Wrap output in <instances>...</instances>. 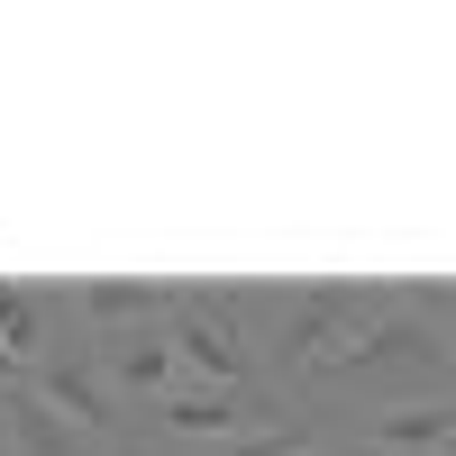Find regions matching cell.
<instances>
[{
    "label": "cell",
    "instance_id": "cell-1",
    "mask_svg": "<svg viewBox=\"0 0 456 456\" xmlns=\"http://www.w3.org/2000/svg\"><path fill=\"white\" fill-rule=\"evenodd\" d=\"M402 311V283H247V347H256V384L292 402L311 374L365 338L374 320Z\"/></svg>",
    "mask_w": 456,
    "mask_h": 456
},
{
    "label": "cell",
    "instance_id": "cell-2",
    "mask_svg": "<svg viewBox=\"0 0 456 456\" xmlns=\"http://www.w3.org/2000/svg\"><path fill=\"white\" fill-rule=\"evenodd\" d=\"M165 338H174V365H192L201 384H256V347H247V283H183Z\"/></svg>",
    "mask_w": 456,
    "mask_h": 456
},
{
    "label": "cell",
    "instance_id": "cell-3",
    "mask_svg": "<svg viewBox=\"0 0 456 456\" xmlns=\"http://www.w3.org/2000/svg\"><path fill=\"white\" fill-rule=\"evenodd\" d=\"M19 384L37 393V402H55L83 438H110V429H128L119 420V393H110V374H101V338H83V329H64L46 356H37Z\"/></svg>",
    "mask_w": 456,
    "mask_h": 456
},
{
    "label": "cell",
    "instance_id": "cell-4",
    "mask_svg": "<svg viewBox=\"0 0 456 456\" xmlns=\"http://www.w3.org/2000/svg\"><path fill=\"white\" fill-rule=\"evenodd\" d=\"M329 438H347L365 456H456V393L447 402H365L347 420H329Z\"/></svg>",
    "mask_w": 456,
    "mask_h": 456
},
{
    "label": "cell",
    "instance_id": "cell-5",
    "mask_svg": "<svg viewBox=\"0 0 456 456\" xmlns=\"http://www.w3.org/2000/svg\"><path fill=\"white\" fill-rule=\"evenodd\" d=\"M292 402H274L265 384H201V393H165L156 402V429L165 438H210V447H228V438H247V429H265V420H283Z\"/></svg>",
    "mask_w": 456,
    "mask_h": 456
},
{
    "label": "cell",
    "instance_id": "cell-6",
    "mask_svg": "<svg viewBox=\"0 0 456 456\" xmlns=\"http://www.w3.org/2000/svg\"><path fill=\"white\" fill-rule=\"evenodd\" d=\"M73 320H83V338H119V329H165L183 283H64Z\"/></svg>",
    "mask_w": 456,
    "mask_h": 456
},
{
    "label": "cell",
    "instance_id": "cell-7",
    "mask_svg": "<svg viewBox=\"0 0 456 456\" xmlns=\"http://www.w3.org/2000/svg\"><path fill=\"white\" fill-rule=\"evenodd\" d=\"M0 447H10V456H101V438H83L55 402H37L28 384H0Z\"/></svg>",
    "mask_w": 456,
    "mask_h": 456
},
{
    "label": "cell",
    "instance_id": "cell-8",
    "mask_svg": "<svg viewBox=\"0 0 456 456\" xmlns=\"http://www.w3.org/2000/svg\"><path fill=\"white\" fill-rule=\"evenodd\" d=\"M101 374H110V393H174V338L165 329H119V338H101Z\"/></svg>",
    "mask_w": 456,
    "mask_h": 456
},
{
    "label": "cell",
    "instance_id": "cell-9",
    "mask_svg": "<svg viewBox=\"0 0 456 456\" xmlns=\"http://www.w3.org/2000/svg\"><path fill=\"white\" fill-rule=\"evenodd\" d=\"M320 438H329V411H283V420H265V429L228 438V447H210V456H311Z\"/></svg>",
    "mask_w": 456,
    "mask_h": 456
},
{
    "label": "cell",
    "instance_id": "cell-10",
    "mask_svg": "<svg viewBox=\"0 0 456 456\" xmlns=\"http://www.w3.org/2000/svg\"><path fill=\"white\" fill-rule=\"evenodd\" d=\"M101 456H156V447H146L137 429H110V438H101Z\"/></svg>",
    "mask_w": 456,
    "mask_h": 456
},
{
    "label": "cell",
    "instance_id": "cell-11",
    "mask_svg": "<svg viewBox=\"0 0 456 456\" xmlns=\"http://www.w3.org/2000/svg\"><path fill=\"white\" fill-rule=\"evenodd\" d=\"M311 456H365V447H347V438H320V447H311Z\"/></svg>",
    "mask_w": 456,
    "mask_h": 456
},
{
    "label": "cell",
    "instance_id": "cell-12",
    "mask_svg": "<svg viewBox=\"0 0 456 456\" xmlns=\"http://www.w3.org/2000/svg\"><path fill=\"white\" fill-rule=\"evenodd\" d=\"M0 384H19V365H10V347H0Z\"/></svg>",
    "mask_w": 456,
    "mask_h": 456
},
{
    "label": "cell",
    "instance_id": "cell-13",
    "mask_svg": "<svg viewBox=\"0 0 456 456\" xmlns=\"http://www.w3.org/2000/svg\"><path fill=\"white\" fill-rule=\"evenodd\" d=\"M447 347H456V320H447Z\"/></svg>",
    "mask_w": 456,
    "mask_h": 456
},
{
    "label": "cell",
    "instance_id": "cell-14",
    "mask_svg": "<svg viewBox=\"0 0 456 456\" xmlns=\"http://www.w3.org/2000/svg\"><path fill=\"white\" fill-rule=\"evenodd\" d=\"M0 456H10V447H0Z\"/></svg>",
    "mask_w": 456,
    "mask_h": 456
}]
</instances>
